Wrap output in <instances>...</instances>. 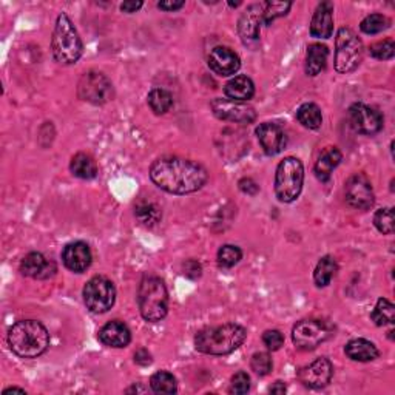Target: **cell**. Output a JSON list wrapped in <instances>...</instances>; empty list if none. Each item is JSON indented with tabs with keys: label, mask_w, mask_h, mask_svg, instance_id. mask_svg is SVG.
I'll return each mask as SVG.
<instances>
[{
	"label": "cell",
	"mask_w": 395,
	"mask_h": 395,
	"mask_svg": "<svg viewBox=\"0 0 395 395\" xmlns=\"http://www.w3.org/2000/svg\"><path fill=\"white\" fill-rule=\"evenodd\" d=\"M150 178L167 194L187 195L204 187L209 175L207 170L195 161L167 156L151 164Z\"/></svg>",
	"instance_id": "1"
},
{
	"label": "cell",
	"mask_w": 395,
	"mask_h": 395,
	"mask_svg": "<svg viewBox=\"0 0 395 395\" xmlns=\"http://www.w3.org/2000/svg\"><path fill=\"white\" fill-rule=\"evenodd\" d=\"M8 344L21 359H37L50 346V334L39 321L21 320L9 327Z\"/></svg>",
	"instance_id": "2"
},
{
	"label": "cell",
	"mask_w": 395,
	"mask_h": 395,
	"mask_svg": "<svg viewBox=\"0 0 395 395\" xmlns=\"http://www.w3.org/2000/svg\"><path fill=\"white\" fill-rule=\"evenodd\" d=\"M247 331L243 326L229 323L216 327H207L195 336L196 351L207 355H227L244 343Z\"/></svg>",
	"instance_id": "3"
},
{
	"label": "cell",
	"mask_w": 395,
	"mask_h": 395,
	"mask_svg": "<svg viewBox=\"0 0 395 395\" xmlns=\"http://www.w3.org/2000/svg\"><path fill=\"white\" fill-rule=\"evenodd\" d=\"M138 306L146 321L156 323L166 318L169 311V292L161 278L153 275L142 278L138 289Z\"/></svg>",
	"instance_id": "4"
},
{
	"label": "cell",
	"mask_w": 395,
	"mask_h": 395,
	"mask_svg": "<svg viewBox=\"0 0 395 395\" xmlns=\"http://www.w3.org/2000/svg\"><path fill=\"white\" fill-rule=\"evenodd\" d=\"M51 50L54 59L62 65H73L81 59L84 53V45L76 30L71 19L65 13L59 14L51 39Z\"/></svg>",
	"instance_id": "5"
},
{
	"label": "cell",
	"mask_w": 395,
	"mask_h": 395,
	"mask_svg": "<svg viewBox=\"0 0 395 395\" xmlns=\"http://www.w3.org/2000/svg\"><path fill=\"white\" fill-rule=\"evenodd\" d=\"M304 169L300 159L284 158L276 167L275 194L281 202H294L303 190Z\"/></svg>",
	"instance_id": "6"
},
{
	"label": "cell",
	"mask_w": 395,
	"mask_h": 395,
	"mask_svg": "<svg viewBox=\"0 0 395 395\" xmlns=\"http://www.w3.org/2000/svg\"><path fill=\"white\" fill-rule=\"evenodd\" d=\"M364 46L351 28H341L335 39V70L348 74L356 70L363 62Z\"/></svg>",
	"instance_id": "7"
},
{
	"label": "cell",
	"mask_w": 395,
	"mask_h": 395,
	"mask_svg": "<svg viewBox=\"0 0 395 395\" xmlns=\"http://www.w3.org/2000/svg\"><path fill=\"white\" fill-rule=\"evenodd\" d=\"M114 300H116V289L109 278L93 276L84 287L85 306L93 314L109 312L114 304Z\"/></svg>",
	"instance_id": "8"
},
{
	"label": "cell",
	"mask_w": 395,
	"mask_h": 395,
	"mask_svg": "<svg viewBox=\"0 0 395 395\" xmlns=\"http://www.w3.org/2000/svg\"><path fill=\"white\" fill-rule=\"evenodd\" d=\"M78 96L82 101L89 104L104 105L113 99V84L107 76L102 73H85L78 84Z\"/></svg>",
	"instance_id": "9"
},
{
	"label": "cell",
	"mask_w": 395,
	"mask_h": 395,
	"mask_svg": "<svg viewBox=\"0 0 395 395\" xmlns=\"http://www.w3.org/2000/svg\"><path fill=\"white\" fill-rule=\"evenodd\" d=\"M332 335V327L321 320H301L292 331V340L298 349L314 351Z\"/></svg>",
	"instance_id": "10"
},
{
	"label": "cell",
	"mask_w": 395,
	"mask_h": 395,
	"mask_svg": "<svg viewBox=\"0 0 395 395\" xmlns=\"http://www.w3.org/2000/svg\"><path fill=\"white\" fill-rule=\"evenodd\" d=\"M344 196L346 202L356 210H369L375 202L371 181L363 173H355L346 181Z\"/></svg>",
	"instance_id": "11"
},
{
	"label": "cell",
	"mask_w": 395,
	"mask_h": 395,
	"mask_svg": "<svg viewBox=\"0 0 395 395\" xmlns=\"http://www.w3.org/2000/svg\"><path fill=\"white\" fill-rule=\"evenodd\" d=\"M211 110L215 116L221 121L236 122V124H250L256 119V113L252 107L244 102H236L230 99L218 98L211 102Z\"/></svg>",
	"instance_id": "12"
},
{
	"label": "cell",
	"mask_w": 395,
	"mask_h": 395,
	"mask_svg": "<svg viewBox=\"0 0 395 395\" xmlns=\"http://www.w3.org/2000/svg\"><path fill=\"white\" fill-rule=\"evenodd\" d=\"M349 119L356 133L372 136L383 129L381 114L364 104H354L349 109Z\"/></svg>",
	"instance_id": "13"
},
{
	"label": "cell",
	"mask_w": 395,
	"mask_h": 395,
	"mask_svg": "<svg viewBox=\"0 0 395 395\" xmlns=\"http://www.w3.org/2000/svg\"><path fill=\"white\" fill-rule=\"evenodd\" d=\"M332 374V363L326 356H321V359H316L309 366H304L298 371V380L309 389H321L331 383Z\"/></svg>",
	"instance_id": "14"
},
{
	"label": "cell",
	"mask_w": 395,
	"mask_h": 395,
	"mask_svg": "<svg viewBox=\"0 0 395 395\" xmlns=\"http://www.w3.org/2000/svg\"><path fill=\"white\" fill-rule=\"evenodd\" d=\"M264 5H250L241 16L238 22V31L241 39L246 45H254L259 41V31H261Z\"/></svg>",
	"instance_id": "15"
},
{
	"label": "cell",
	"mask_w": 395,
	"mask_h": 395,
	"mask_svg": "<svg viewBox=\"0 0 395 395\" xmlns=\"http://www.w3.org/2000/svg\"><path fill=\"white\" fill-rule=\"evenodd\" d=\"M62 261L65 267L74 274L85 272L93 261L89 244L82 243V241H74V243L66 244L62 252Z\"/></svg>",
	"instance_id": "16"
},
{
	"label": "cell",
	"mask_w": 395,
	"mask_h": 395,
	"mask_svg": "<svg viewBox=\"0 0 395 395\" xmlns=\"http://www.w3.org/2000/svg\"><path fill=\"white\" fill-rule=\"evenodd\" d=\"M256 136L266 155L274 156L283 151L287 144L286 133L274 122H264L256 129Z\"/></svg>",
	"instance_id": "17"
},
{
	"label": "cell",
	"mask_w": 395,
	"mask_h": 395,
	"mask_svg": "<svg viewBox=\"0 0 395 395\" xmlns=\"http://www.w3.org/2000/svg\"><path fill=\"white\" fill-rule=\"evenodd\" d=\"M209 66L218 76H232L241 69V61L230 48L216 46L209 54Z\"/></svg>",
	"instance_id": "18"
},
{
	"label": "cell",
	"mask_w": 395,
	"mask_h": 395,
	"mask_svg": "<svg viewBox=\"0 0 395 395\" xmlns=\"http://www.w3.org/2000/svg\"><path fill=\"white\" fill-rule=\"evenodd\" d=\"M21 272L25 276L36 278V279H48L56 275L57 266L54 261L46 259L39 252L28 254L21 263Z\"/></svg>",
	"instance_id": "19"
},
{
	"label": "cell",
	"mask_w": 395,
	"mask_h": 395,
	"mask_svg": "<svg viewBox=\"0 0 395 395\" xmlns=\"http://www.w3.org/2000/svg\"><path fill=\"white\" fill-rule=\"evenodd\" d=\"M334 33V4L324 0L316 6L312 22L311 34L316 39H329Z\"/></svg>",
	"instance_id": "20"
},
{
	"label": "cell",
	"mask_w": 395,
	"mask_h": 395,
	"mask_svg": "<svg viewBox=\"0 0 395 395\" xmlns=\"http://www.w3.org/2000/svg\"><path fill=\"white\" fill-rule=\"evenodd\" d=\"M99 340L109 348H125L131 341V332L125 323L113 320L99 331Z\"/></svg>",
	"instance_id": "21"
},
{
	"label": "cell",
	"mask_w": 395,
	"mask_h": 395,
	"mask_svg": "<svg viewBox=\"0 0 395 395\" xmlns=\"http://www.w3.org/2000/svg\"><path fill=\"white\" fill-rule=\"evenodd\" d=\"M343 159L341 151L336 147H326L321 155L318 156L315 162V176L320 179L321 182H327L331 179V175L334 169L340 166V162Z\"/></svg>",
	"instance_id": "22"
},
{
	"label": "cell",
	"mask_w": 395,
	"mask_h": 395,
	"mask_svg": "<svg viewBox=\"0 0 395 395\" xmlns=\"http://www.w3.org/2000/svg\"><path fill=\"white\" fill-rule=\"evenodd\" d=\"M224 93L227 99L236 101V102H247L254 98L255 94V85L252 79L247 76H235L234 79H230L226 86Z\"/></svg>",
	"instance_id": "23"
},
{
	"label": "cell",
	"mask_w": 395,
	"mask_h": 395,
	"mask_svg": "<svg viewBox=\"0 0 395 395\" xmlns=\"http://www.w3.org/2000/svg\"><path fill=\"white\" fill-rule=\"evenodd\" d=\"M344 354L354 361L368 363L377 359L380 352L377 349V346L372 341L364 339H355L344 346Z\"/></svg>",
	"instance_id": "24"
},
{
	"label": "cell",
	"mask_w": 395,
	"mask_h": 395,
	"mask_svg": "<svg viewBox=\"0 0 395 395\" xmlns=\"http://www.w3.org/2000/svg\"><path fill=\"white\" fill-rule=\"evenodd\" d=\"M327 57H329V50H327L326 45H321V44L309 45L306 54V73L309 76L320 74L324 70Z\"/></svg>",
	"instance_id": "25"
},
{
	"label": "cell",
	"mask_w": 395,
	"mask_h": 395,
	"mask_svg": "<svg viewBox=\"0 0 395 395\" xmlns=\"http://www.w3.org/2000/svg\"><path fill=\"white\" fill-rule=\"evenodd\" d=\"M70 170L76 178L93 179L98 176V164L86 153H78L70 162Z\"/></svg>",
	"instance_id": "26"
},
{
	"label": "cell",
	"mask_w": 395,
	"mask_h": 395,
	"mask_svg": "<svg viewBox=\"0 0 395 395\" xmlns=\"http://www.w3.org/2000/svg\"><path fill=\"white\" fill-rule=\"evenodd\" d=\"M336 271H339V264H336L335 258H332L331 255L323 256L320 261H318L315 272H314V281L318 287H326L329 286L332 278L335 276Z\"/></svg>",
	"instance_id": "27"
},
{
	"label": "cell",
	"mask_w": 395,
	"mask_h": 395,
	"mask_svg": "<svg viewBox=\"0 0 395 395\" xmlns=\"http://www.w3.org/2000/svg\"><path fill=\"white\" fill-rule=\"evenodd\" d=\"M296 119H298V122L303 125V127L309 129V130H316V129L321 127L323 114H321V110L316 104L307 102V104H303L301 107L298 109Z\"/></svg>",
	"instance_id": "28"
},
{
	"label": "cell",
	"mask_w": 395,
	"mask_h": 395,
	"mask_svg": "<svg viewBox=\"0 0 395 395\" xmlns=\"http://www.w3.org/2000/svg\"><path fill=\"white\" fill-rule=\"evenodd\" d=\"M134 215L139 219V223L146 227H153L161 223L162 211L161 209L151 201H139L134 207Z\"/></svg>",
	"instance_id": "29"
},
{
	"label": "cell",
	"mask_w": 395,
	"mask_h": 395,
	"mask_svg": "<svg viewBox=\"0 0 395 395\" xmlns=\"http://www.w3.org/2000/svg\"><path fill=\"white\" fill-rule=\"evenodd\" d=\"M147 102L156 114H166L173 105V96L164 89H153L147 96Z\"/></svg>",
	"instance_id": "30"
},
{
	"label": "cell",
	"mask_w": 395,
	"mask_h": 395,
	"mask_svg": "<svg viewBox=\"0 0 395 395\" xmlns=\"http://www.w3.org/2000/svg\"><path fill=\"white\" fill-rule=\"evenodd\" d=\"M151 389L158 394H175L178 391L176 379L173 377V374L167 371H159L151 375L150 379Z\"/></svg>",
	"instance_id": "31"
},
{
	"label": "cell",
	"mask_w": 395,
	"mask_h": 395,
	"mask_svg": "<svg viewBox=\"0 0 395 395\" xmlns=\"http://www.w3.org/2000/svg\"><path fill=\"white\" fill-rule=\"evenodd\" d=\"M372 321L377 326H386V324H394L395 321V307L394 304L386 300V298H380L377 301V306L371 314Z\"/></svg>",
	"instance_id": "32"
},
{
	"label": "cell",
	"mask_w": 395,
	"mask_h": 395,
	"mask_svg": "<svg viewBox=\"0 0 395 395\" xmlns=\"http://www.w3.org/2000/svg\"><path fill=\"white\" fill-rule=\"evenodd\" d=\"M389 26H391V21L386 16L375 13V14L366 16L363 19L361 24H360V30L364 34H379L384 30H388Z\"/></svg>",
	"instance_id": "33"
},
{
	"label": "cell",
	"mask_w": 395,
	"mask_h": 395,
	"mask_svg": "<svg viewBox=\"0 0 395 395\" xmlns=\"http://www.w3.org/2000/svg\"><path fill=\"white\" fill-rule=\"evenodd\" d=\"M218 264L224 269H230L236 266L241 258H243V252H241V249L238 246H232V244H226L218 250Z\"/></svg>",
	"instance_id": "34"
},
{
	"label": "cell",
	"mask_w": 395,
	"mask_h": 395,
	"mask_svg": "<svg viewBox=\"0 0 395 395\" xmlns=\"http://www.w3.org/2000/svg\"><path fill=\"white\" fill-rule=\"evenodd\" d=\"M264 13H263V24L272 25L278 17H283L292 8V2H264Z\"/></svg>",
	"instance_id": "35"
},
{
	"label": "cell",
	"mask_w": 395,
	"mask_h": 395,
	"mask_svg": "<svg viewBox=\"0 0 395 395\" xmlns=\"http://www.w3.org/2000/svg\"><path fill=\"white\" fill-rule=\"evenodd\" d=\"M250 366H252V371L259 375V377H266L272 372L274 369V361L272 356L267 352H256L252 356V361H250Z\"/></svg>",
	"instance_id": "36"
},
{
	"label": "cell",
	"mask_w": 395,
	"mask_h": 395,
	"mask_svg": "<svg viewBox=\"0 0 395 395\" xmlns=\"http://www.w3.org/2000/svg\"><path fill=\"white\" fill-rule=\"evenodd\" d=\"M374 224L383 235H391L394 232V210L391 207L379 210L374 216Z\"/></svg>",
	"instance_id": "37"
},
{
	"label": "cell",
	"mask_w": 395,
	"mask_h": 395,
	"mask_svg": "<svg viewBox=\"0 0 395 395\" xmlns=\"http://www.w3.org/2000/svg\"><path fill=\"white\" fill-rule=\"evenodd\" d=\"M369 53L372 57H375V59L389 61L395 54V42L392 39H386V41L374 44L369 48Z\"/></svg>",
	"instance_id": "38"
},
{
	"label": "cell",
	"mask_w": 395,
	"mask_h": 395,
	"mask_svg": "<svg viewBox=\"0 0 395 395\" xmlns=\"http://www.w3.org/2000/svg\"><path fill=\"white\" fill-rule=\"evenodd\" d=\"M249 389H250L249 374L243 371L236 372L232 377V381H230V392L236 395H243V394H247Z\"/></svg>",
	"instance_id": "39"
},
{
	"label": "cell",
	"mask_w": 395,
	"mask_h": 395,
	"mask_svg": "<svg viewBox=\"0 0 395 395\" xmlns=\"http://www.w3.org/2000/svg\"><path fill=\"white\" fill-rule=\"evenodd\" d=\"M263 343L269 351H278V349H281V346L284 344V336L276 329L266 331L263 334Z\"/></svg>",
	"instance_id": "40"
},
{
	"label": "cell",
	"mask_w": 395,
	"mask_h": 395,
	"mask_svg": "<svg viewBox=\"0 0 395 395\" xmlns=\"http://www.w3.org/2000/svg\"><path fill=\"white\" fill-rule=\"evenodd\" d=\"M202 267L201 264L196 261V259H189V261L184 264V275L190 279H196L201 276Z\"/></svg>",
	"instance_id": "41"
},
{
	"label": "cell",
	"mask_w": 395,
	"mask_h": 395,
	"mask_svg": "<svg viewBox=\"0 0 395 395\" xmlns=\"http://www.w3.org/2000/svg\"><path fill=\"white\" fill-rule=\"evenodd\" d=\"M238 186H239V190L244 191L247 195H256L259 190V186L252 178H243L238 182Z\"/></svg>",
	"instance_id": "42"
},
{
	"label": "cell",
	"mask_w": 395,
	"mask_h": 395,
	"mask_svg": "<svg viewBox=\"0 0 395 395\" xmlns=\"http://www.w3.org/2000/svg\"><path fill=\"white\" fill-rule=\"evenodd\" d=\"M184 5L186 2H182V0H166V2H159L158 8L164 11H178Z\"/></svg>",
	"instance_id": "43"
},
{
	"label": "cell",
	"mask_w": 395,
	"mask_h": 395,
	"mask_svg": "<svg viewBox=\"0 0 395 395\" xmlns=\"http://www.w3.org/2000/svg\"><path fill=\"white\" fill-rule=\"evenodd\" d=\"M134 363H138L141 366H149L151 364V354L146 349H139L134 352Z\"/></svg>",
	"instance_id": "44"
},
{
	"label": "cell",
	"mask_w": 395,
	"mask_h": 395,
	"mask_svg": "<svg viewBox=\"0 0 395 395\" xmlns=\"http://www.w3.org/2000/svg\"><path fill=\"white\" fill-rule=\"evenodd\" d=\"M142 5H144L142 2H124V4L121 5V9H122L124 13L131 14V13H136L138 9H141Z\"/></svg>",
	"instance_id": "45"
},
{
	"label": "cell",
	"mask_w": 395,
	"mask_h": 395,
	"mask_svg": "<svg viewBox=\"0 0 395 395\" xmlns=\"http://www.w3.org/2000/svg\"><path fill=\"white\" fill-rule=\"evenodd\" d=\"M269 391H271L272 394H278V395H281V394H284V392H286V384H284L283 381H276V383L274 384V386H272L271 389H269Z\"/></svg>",
	"instance_id": "46"
},
{
	"label": "cell",
	"mask_w": 395,
	"mask_h": 395,
	"mask_svg": "<svg viewBox=\"0 0 395 395\" xmlns=\"http://www.w3.org/2000/svg\"><path fill=\"white\" fill-rule=\"evenodd\" d=\"M9 392H21V394H26V392H25V389H21V388H8V389H5V391H4V395H6V394H9Z\"/></svg>",
	"instance_id": "47"
}]
</instances>
